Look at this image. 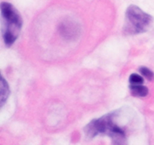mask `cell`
Returning a JSON list of instances; mask_svg holds the SVG:
<instances>
[{
	"label": "cell",
	"mask_w": 154,
	"mask_h": 145,
	"mask_svg": "<svg viewBox=\"0 0 154 145\" xmlns=\"http://www.w3.org/2000/svg\"><path fill=\"white\" fill-rule=\"evenodd\" d=\"M121 110H117L104 115L99 119L90 121L84 128V132L88 138H93L99 134L111 137L116 144L126 143V132L125 127L120 123L119 119Z\"/></svg>",
	"instance_id": "1"
},
{
	"label": "cell",
	"mask_w": 154,
	"mask_h": 145,
	"mask_svg": "<svg viewBox=\"0 0 154 145\" xmlns=\"http://www.w3.org/2000/svg\"><path fill=\"white\" fill-rule=\"evenodd\" d=\"M2 38L6 46L10 47L17 39L22 28V18L12 5L8 2L1 4Z\"/></svg>",
	"instance_id": "2"
},
{
	"label": "cell",
	"mask_w": 154,
	"mask_h": 145,
	"mask_svg": "<svg viewBox=\"0 0 154 145\" xmlns=\"http://www.w3.org/2000/svg\"><path fill=\"white\" fill-rule=\"evenodd\" d=\"M153 18L136 5H130L126 11L123 30L127 35H136L148 30Z\"/></svg>",
	"instance_id": "3"
},
{
	"label": "cell",
	"mask_w": 154,
	"mask_h": 145,
	"mask_svg": "<svg viewBox=\"0 0 154 145\" xmlns=\"http://www.w3.org/2000/svg\"><path fill=\"white\" fill-rule=\"evenodd\" d=\"M129 90L133 96L140 98L146 97L149 92L148 89L143 84H129Z\"/></svg>",
	"instance_id": "4"
},
{
	"label": "cell",
	"mask_w": 154,
	"mask_h": 145,
	"mask_svg": "<svg viewBox=\"0 0 154 145\" xmlns=\"http://www.w3.org/2000/svg\"><path fill=\"white\" fill-rule=\"evenodd\" d=\"M9 95V88L7 82L4 79L3 77L1 79V106L2 107L3 104L6 101Z\"/></svg>",
	"instance_id": "5"
},
{
	"label": "cell",
	"mask_w": 154,
	"mask_h": 145,
	"mask_svg": "<svg viewBox=\"0 0 154 145\" xmlns=\"http://www.w3.org/2000/svg\"><path fill=\"white\" fill-rule=\"evenodd\" d=\"M139 72H141V75L148 80H153L154 78V73L152 70H150L149 68L146 66H141L139 68Z\"/></svg>",
	"instance_id": "6"
},
{
	"label": "cell",
	"mask_w": 154,
	"mask_h": 145,
	"mask_svg": "<svg viewBox=\"0 0 154 145\" xmlns=\"http://www.w3.org/2000/svg\"><path fill=\"white\" fill-rule=\"evenodd\" d=\"M144 78L137 73H132L129 76V84H144Z\"/></svg>",
	"instance_id": "7"
}]
</instances>
